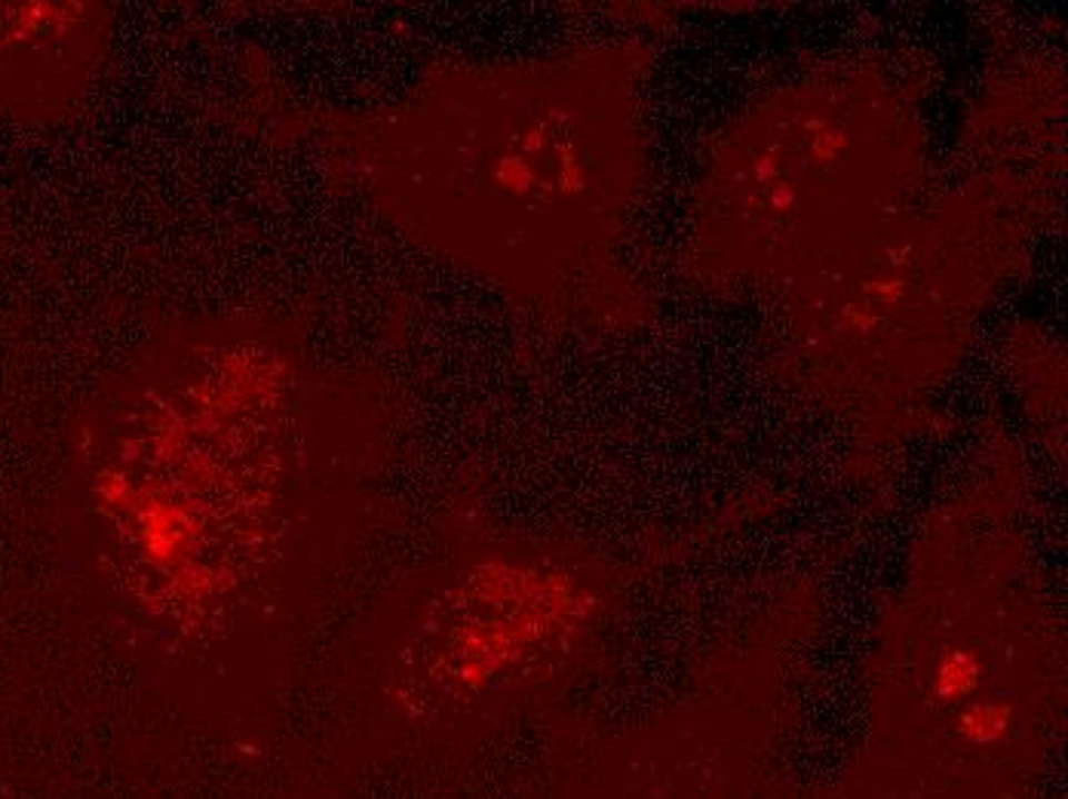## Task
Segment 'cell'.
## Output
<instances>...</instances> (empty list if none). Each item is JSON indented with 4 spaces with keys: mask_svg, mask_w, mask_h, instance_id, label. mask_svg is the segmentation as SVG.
<instances>
[{
    "mask_svg": "<svg viewBox=\"0 0 1068 799\" xmlns=\"http://www.w3.org/2000/svg\"><path fill=\"white\" fill-rule=\"evenodd\" d=\"M977 658L967 655V652H952V655L942 658L940 673H937V696L940 698H958L967 696L973 685H977Z\"/></svg>",
    "mask_w": 1068,
    "mask_h": 799,
    "instance_id": "7a4b0ae2",
    "label": "cell"
},
{
    "mask_svg": "<svg viewBox=\"0 0 1068 799\" xmlns=\"http://www.w3.org/2000/svg\"><path fill=\"white\" fill-rule=\"evenodd\" d=\"M1010 708L1007 704H977L958 722V732L973 744H992L1007 732Z\"/></svg>",
    "mask_w": 1068,
    "mask_h": 799,
    "instance_id": "6da1fadb",
    "label": "cell"
}]
</instances>
